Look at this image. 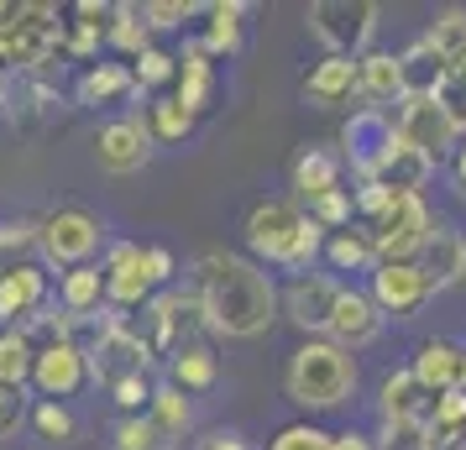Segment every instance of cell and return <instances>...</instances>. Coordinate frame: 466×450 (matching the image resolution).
I'll return each mask as SVG.
<instances>
[{
	"label": "cell",
	"mask_w": 466,
	"mask_h": 450,
	"mask_svg": "<svg viewBox=\"0 0 466 450\" xmlns=\"http://www.w3.org/2000/svg\"><path fill=\"white\" fill-rule=\"evenodd\" d=\"M319 257L330 262L336 273H372L378 267V252H372V236L367 231H336V236H325V252Z\"/></svg>",
	"instance_id": "cell-33"
},
{
	"label": "cell",
	"mask_w": 466,
	"mask_h": 450,
	"mask_svg": "<svg viewBox=\"0 0 466 450\" xmlns=\"http://www.w3.org/2000/svg\"><path fill=\"white\" fill-rule=\"evenodd\" d=\"M32 362H37V345L26 341L22 325L0 330V387H5V393H26V383H32Z\"/></svg>",
	"instance_id": "cell-32"
},
{
	"label": "cell",
	"mask_w": 466,
	"mask_h": 450,
	"mask_svg": "<svg viewBox=\"0 0 466 450\" xmlns=\"http://www.w3.org/2000/svg\"><path fill=\"white\" fill-rule=\"evenodd\" d=\"M89 383V356L85 345L74 341H53L37 351V362H32V393L37 398H47V404H64V398H74L79 387Z\"/></svg>",
	"instance_id": "cell-14"
},
{
	"label": "cell",
	"mask_w": 466,
	"mask_h": 450,
	"mask_svg": "<svg viewBox=\"0 0 466 450\" xmlns=\"http://www.w3.org/2000/svg\"><path fill=\"white\" fill-rule=\"evenodd\" d=\"M461 246H466L461 231H451V225H441V220H435V231H430V241H424V252H420V267H424V278L435 283V294L466 278Z\"/></svg>",
	"instance_id": "cell-25"
},
{
	"label": "cell",
	"mask_w": 466,
	"mask_h": 450,
	"mask_svg": "<svg viewBox=\"0 0 466 450\" xmlns=\"http://www.w3.org/2000/svg\"><path fill=\"white\" fill-rule=\"evenodd\" d=\"M382 315H378V304L367 299L361 288H340V299H336V315H330V330H325V341L340 345V351H367V345H378L382 341Z\"/></svg>",
	"instance_id": "cell-16"
},
{
	"label": "cell",
	"mask_w": 466,
	"mask_h": 450,
	"mask_svg": "<svg viewBox=\"0 0 466 450\" xmlns=\"http://www.w3.org/2000/svg\"><path fill=\"white\" fill-rule=\"evenodd\" d=\"M189 288L199 299V309H205V325L215 335H226V341H257L278 320L273 278L252 257H241V252H226V246L199 252L194 273H189Z\"/></svg>",
	"instance_id": "cell-1"
},
{
	"label": "cell",
	"mask_w": 466,
	"mask_h": 450,
	"mask_svg": "<svg viewBox=\"0 0 466 450\" xmlns=\"http://www.w3.org/2000/svg\"><path fill=\"white\" fill-rule=\"evenodd\" d=\"M241 236H247V252H252L257 267H283L294 278H304L319 262V252H325V231L309 220V210H299L294 199H262V205H252Z\"/></svg>",
	"instance_id": "cell-2"
},
{
	"label": "cell",
	"mask_w": 466,
	"mask_h": 450,
	"mask_svg": "<svg viewBox=\"0 0 466 450\" xmlns=\"http://www.w3.org/2000/svg\"><path fill=\"white\" fill-rule=\"evenodd\" d=\"M430 429V450H461L466 445V425H424Z\"/></svg>",
	"instance_id": "cell-52"
},
{
	"label": "cell",
	"mask_w": 466,
	"mask_h": 450,
	"mask_svg": "<svg viewBox=\"0 0 466 450\" xmlns=\"http://www.w3.org/2000/svg\"><path fill=\"white\" fill-rule=\"evenodd\" d=\"M110 450H168V440L147 414H121L110 429Z\"/></svg>",
	"instance_id": "cell-38"
},
{
	"label": "cell",
	"mask_w": 466,
	"mask_h": 450,
	"mask_svg": "<svg viewBox=\"0 0 466 450\" xmlns=\"http://www.w3.org/2000/svg\"><path fill=\"white\" fill-rule=\"evenodd\" d=\"M283 393H289L299 408H309V414L340 408L357 393V356L340 351V345H330L325 335L294 345V356L283 366Z\"/></svg>",
	"instance_id": "cell-3"
},
{
	"label": "cell",
	"mask_w": 466,
	"mask_h": 450,
	"mask_svg": "<svg viewBox=\"0 0 466 450\" xmlns=\"http://www.w3.org/2000/svg\"><path fill=\"white\" fill-rule=\"evenodd\" d=\"M199 450H252V440H247L241 429H210V435L199 440Z\"/></svg>",
	"instance_id": "cell-53"
},
{
	"label": "cell",
	"mask_w": 466,
	"mask_h": 450,
	"mask_svg": "<svg viewBox=\"0 0 466 450\" xmlns=\"http://www.w3.org/2000/svg\"><path fill=\"white\" fill-rule=\"evenodd\" d=\"M152 372H131V377H121V383L110 387V398H116V408L121 414H147V404H152Z\"/></svg>",
	"instance_id": "cell-44"
},
{
	"label": "cell",
	"mask_w": 466,
	"mask_h": 450,
	"mask_svg": "<svg viewBox=\"0 0 466 450\" xmlns=\"http://www.w3.org/2000/svg\"><path fill=\"white\" fill-rule=\"evenodd\" d=\"M430 173H435V163H424L420 152H409L403 142H393L367 184H378V189H388V194H420L424 184H430Z\"/></svg>",
	"instance_id": "cell-28"
},
{
	"label": "cell",
	"mask_w": 466,
	"mask_h": 450,
	"mask_svg": "<svg viewBox=\"0 0 466 450\" xmlns=\"http://www.w3.org/2000/svg\"><path fill=\"white\" fill-rule=\"evenodd\" d=\"M131 79H137V89L142 95H157V89H168L173 79H178V53H168V47L152 43L137 64H131Z\"/></svg>",
	"instance_id": "cell-37"
},
{
	"label": "cell",
	"mask_w": 466,
	"mask_h": 450,
	"mask_svg": "<svg viewBox=\"0 0 466 450\" xmlns=\"http://www.w3.org/2000/svg\"><path fill=\"white\" fill-rule=\"evenodd\" d=\"M26 414H32V408H26V393H5V398H0V440H11V435L26 425Z\"/></svg>",
	"instance_id": "cell-51"
},
{
	"label": "cell",
	"mask_w": 466,
	"mask_h": 450,
	"mask_svg": "<svg viewBox=\"0 0 466 450\" xmlns=\"http://www.w3.org/2000/svg\"><path fill=\"white\" fill-rule=\"evenodd\" d=\"M304 22H309V37L325 47V58H361L378 32V5L372 0H315Z\"/></svg>",
	"instance_id": "cell-6"
},
{
	"label": "cell",
	"mask_w": 466,
	"mask_h": 450,
	"mask_svg": "<svg viewBox=\"0 0 466 450\" xmlns=\"http://www.w3.org/2000/svg\"><path fill=\"white\" fill-rule=\"evenodd\" d=\"M85 356H89V383H100L106 393L121 383V377H131V372H152V356H147V345H142V335L131 330V320L110 325Z\"/></svg>",
	"instance_id": "cell-11"
},
{
	"label": "cell",
	"mask_w": 466,
	"mask_h": 450,
	"mask_svg": "<svg viewBox=\"0 0 466 450\" xmlns=\"http://www.w3.org/2000/svg\"><path fill=\"white\" fill-rule=\"evenodd\" d=\"M194 16H205V5H194V0H147V5H142V22H147L152 32H178V26L194 22Z\"/></svg>",
	"instance_id": "cell-39"
},
{
	"label": "cell",
	"mask_w": 466,
	"mask_h": 450,
	"mask_svg": "<svg viewBox=\"0 0 466 450\" xmlns=\"http://www.w3.org/2000/svg\"><path fill=\"white\" fill-rule=\"evenodd\" d=\"M393 142H399L393 110H361V105L351 110V121L340 126V147H346V163H351V173H357V184L372 178V168L388 157Z\"/></svg>",
	"instance_id": "cell-12"
},
{
	"label": "cell",
	"mask_w": 466,
	"mask_h": 450,
	"mask_svg": "<svg viewBox=\"0 0 466 450\" xmlns=\"http://www.w3.org/2000/svg\"><path fill=\"white\" fill-rule=\"evenodd\" d=\"M330 450H378V445H372V435H361V429H340V435H330Z\"/></svg>",
	"instance_id": "cell-54"
},
{
	"label": "cell",
	"mask_w": 466,
	"mask_h": 450,
	"mask_svg": "<svg viewBox=\"0 0 466 450\" xmlns=\"http://www.w3.org/2000/svg\"><path fill=\"white\" fill-rule=\"evenodd\" d=\"M367 299L378 304L382 320H414L435 299V283L424 278L420 262H378L367 273Z\"/></svg>",
	"instance_id": "cell-8"
},
{
	"label": "cell",
	"mask_w": 466,
	"mask_h": 450,
	"mask_svg": "<svg viewBox=\"0 0 466 450\" xmlns=\"http://www.w3.org/2000/svg\"><path fill=\"white\" fill-rule=\"evenodd\" d=\"M430 231H435V215L424 205V194H393V205L378 220H367L378 262H420Z\"/></svg>",
	"instance_id": "cell-7"
},
{
	"label": "cell",
	"mask_w": 466,
	"mask_h": 450,
	"mask_svg": "<svg viewBox=\"0 0 466 450\" xmlns=\"http://www.w3.org/2000/svg\"><path fill=\"white\" fill-rule=\"evenodd\" d=\"M163 366H168V383L178 387V393H210L215 377H220V362H215V351L205 341L178 345Z\"/></svg>",
	"instance_id": "cell-29"
},
{
	"label": "cell",
	"mask_w": 466,
	"mask_h": 450,
	"mask_svg": "<svg viewBox=\"0 0 466 450\" xmlns=\"http://www.w3.org/2000/svg\"><path fill=\"white\" fill-rule=\"evenodd\" d=\"M372 445L378 450H430V429L420 419H393V425H378Z\"/></svg>",
	"instance_id": "cell-41"
},
{
	"label": "cell",
	"mask_w": 466,
	"mask_h": 450,
	"mask_svg": "<svg viewBox=\"0 0 466 450\" xmlns=\"http://www.w3.org/2000/svg\"><path fill=\"white\" fill-rule=\"evenodd\" d=\"M424 425H466V393L461 387L441 393V398L430 404V419H424Z\"/></svg>",
	"instance_id": "cell-49"
},
{
	"label": "cell",
	"mask_w": 466,
	"mask_h": 450,
	"mask_svg": "<svg viewBox=\"0 0 466 450\" xmlns=\"http://www.w3.org/2000/svg\"><path fill=\"white\" fill-rule=\"evenodd\" d=\"M11 89H16V85H11V74H5V68H0V115H5V110H11Z\"/></svg>",
	"instance_id": "cell-56"
},
{
	"label": "cell",
	"mask_w": 466,
	"mask_h": 450,
	"mask_svg": "<svg viewBox=\"0 0 466 450\" xmlns=\"http://www.w3.org/2000/svg\"><path fill=\"white\" fill-rule=\"evenodd\" d=\"M445 74L451 68L441 64V53L424 43V37H414V43L399 53V79H403V100L409 95H435V89L445 85Z\"/></svg>",
	"instance_id": "cell-30"
},
{
	"label": "cell",
	"mask_w": 466,
	"mask_h": 450,
	"mask_svg": "<svg viewBox=\"0 0 466 450\" xmlns=\"http://www.w3.org/2000/svg\"><path fill=\"white\" fill-rule=\"evenodd\" d=\"M393 131H399V142L409 152H420L424 163H445L456 152V142H461L456 126L445 121V110L435 105V95H409V100H399Z\"/></svg>",
	"instance_id": "cell-9"
},
{
	"label": "cell",
	"mask_w": 466,
	"mask_h": 450,
	"mask_svg": "<svg viewBox=\"0 0 466 450\" xmlns=\"http://www.w3.org/2000/svg\"><path fill=\"white\" fill-rule=\"evenodd\" d=\"M268 450H330V429L319 425H283L268 440Z\"/></svg>",
	"instance_id": "cell-45"
},
{
	"label": "cell",
	"mask_w": 466,
	"mask_h": 450,
	"mask_svg": "<svg viewBox=\"0 0 466 450\" xmlns=\"http://www.w3.org/2000/svg\"><path fill=\"white\" fill-rule=\"evenodd\" d=\"M451 189L466 199V142H456V152H451Z\"/></svg>",
	"instance_id": "cell-55"
},
{
	"label": "cell",
	"mask_w": 466,
	"mask_h": 450,
	"mask_svg": "<svg viewBox=\"0 0 466 450\" xmlns=\"http://www.w3.org/2000/svg\"><path fill=\"white\" fill-rule=\"evenodd\" d=\"M351 215H357V205H351V189H336V194H325V199H315V205H309V220H315L325 236L346 231V225H351Z\"/></svg>",
	"instance_id": "cell-40"
},
{
	"label": "cell",
	"mask_w": 466,
	"mask_h": 450,
	"mask_svg": "<svg viewBox=\"0 0 466 450\" xmlns=\"http://www.w3.org/2000/svg\"><path fill=\"white\" fill-rule=\"evenodd\" d=\"M252 5H241V0H210L205 5V32H199V47L210 53V58H236L241 47H247V16Z\"/></svg>",
	"instance_id": "cell-23"
},
{
	"label": "cell",
	"mask_w": 466,
	"mask_h": 450,
	"mask_svg": "<svg viewBox=\"0 0 466 450\" xmlns=\"http://www.w3.org/2000/svg\"><path fill=\"white\" fill-rule=\"evenodd\" d=\"M346 283L330 278V273H304V278H294L283 294H278V304H283V315L315 341V335H325L330 330V315H336V299Z\"/></svg>",
	"instance_id": "cell-13"
},
{
	"label": "cell",
	"mask_w": 466,
	"mask_h": 450,
	"mask_svg": "<svg viewBox=\"0 0 466 450\" xmlns=\"http://www.w3.org/2000/svg\"><path fill=\"white\" fill-rule=\"evenodd\" d=\"M304 100L319 110H340L357 100V58H319L304 74Z\"/></svg>",
	"instance_id": "cell-22"
},
{
	"label": "cell",
	"mask_w": 466,
	"mask_h": 450,
	"mask_svg": "<svg viewBox=\"0 0 466 450\" xmlns=\"http://www.w3.org/2000/svg\"><path fill=\"white\" fill-rule=\"evenodd\" d=\"M430 393H424L420 383H414V372L409 366H399V372H388L378 383V419L382 425H393V419H430Z\"/></svg>",
	"instance_id": "cell-24"
},
{
	"label": "cell",
	"mask_w": 466,
	"mask_h": 450,
	"mask_svg": "<svg viewBox=\"0 0 466 450\" xmlns=\"http://www.w3.org/2000/svg\"><path fill=\"white\" fill-rule=\"evenodd\" d=\"M142 257H147V278L157 283V288H173V278H178V262H173L168 246H142Z\"/></svg>",
	"instance_id": "cell-50"
},
{
	"label": "cell",
	"mask_w": 466,
	"mask_h": 450,
	"mask_svg": "<svg viewBox=\"0 0 466 450\" xmlns=\"http://www.w3.org/2000/svg\"><path fill=\"white\" fill-rule=\"evenodd\" d=\"M409 372H414V383H420L430 398L451 393L456 377H461V341H451V335H430V341H420L414 345Z\"/></svg>",
	"instance_id": "cell-19"
},
{
	"label": "cell",
	"mask_w": 466,
	"mask_h": 450,
	"mask_svg": "<svg viewBox=\"0 0 466 450\" xmlns=\"http://www.w3.org/2000/svg\"><path fill=\"white\" fill-rule=\"evenodd\" d=\"M456 387L466 393V341H461V377H456Z\"/></svg>",
	"instance_id": "cell-57"
},
{
	"label": "cell",
	"mask_w": 466,
	"mask_h": 450,
	"mask_svg": "<svg viewBox=\"0 0 466 450\" xmlns=\"http://www.w3.org/2000/svg\"><path fill=\"white\" fill-rule=\"evenodd\" d=\"M47 304V273L37 262H5L0 267V330L26 325Z\"/></svg>",
	"instance_id": "cell-17"
},
{
	"label": "cell",
	"mask_w": 466,
	"mask_h": 450,
	"mask_svg": "<svg viewBox=\"0 0 466 450\" xmlns=\"http://www.w3.org/2000/svg\"><path fill=\"white\" fill-rule=\"evenodd\" d=\"M152 152H157V142H152V131L142 115H116V121H106V126L95 131V163L106 173L147 168Z\"/></svg>",
	"instance_id": "cell-15"
},
{
	"label": "cell",
	"mask_w": 466,
	"mask_h": 450,
	"mask_svg": "<svg viewBox=\"0 0 466 450\" xmlns=\"http://www.w3.org/2000/svg\"><path fill=\"white\" fill-rule=\"evenodd\" d=\"M131 330L142 335L152 362H168L178 345L199 341L210 325H205V309H199V299H194V288L184 283V288H157V294L147 299V309H142V320L131 325Z\"/></svg>",
	"instance_id": "cell-4"
},
{
	"label": "cell",
	"mask_w": 466,
	"mask_h": 450,
	"mask_svg": "<svg viewBox=\"0 0 466 450\" xmlns=\"http://www.w3.org/2000/svg\"><path fill=\"white\" fill-rule=\"evenodd\" d=\"M58 309H64L68 320H89V315L106 309V273H100V262L58 273Z\"/></svg>",
	"instance_id": "cell-26"
},
{
	"label": "cell",
	"mask_w": 466,
	"mask_h": 450,
	"mask_svg": "<svg viewBox=\"0 0 466 450\" xmlns=\"http://www.w3.org/2000/svg\"><path fill=\"white\" fill-rule=\"evenodd\" d=\"M106 47H116V53H121V58H131V64L147 53V47H152V26L142 22V5H127V0L116 5L110 32H106Z\"/></svg>",
	"instance_id": "cell-35"
},
{
	"label": "cell",
	"mask_w": 466,
	"mask_h": 450,
	"mask_svg": "<svg viewBox=\"0 0 466 450\" xmlns=\"http://www.w3.org/2000/svg\"><path fill=\"white\" fill-rule=\"evenodd\" d=\"M116 100H137V105H147V95L137 89L131 79V64H89L79 74V85H74V105H116Z\"/></svg>",
	"instance_id": "cell-20"
},
{
	"label": "cell",
	"mask_w": 466,
	"mask_h": 450,
	"mask_svg": "<svg viewBox=\"0 0 466 450\" xmlns=\"http://www.w3.org/2000/svg\"><path fill=\"white\" fill-rule=\"evenodd\" d=\"M100 246H106V220L95 210H85V205H58V210H47L37 220V252L58 273L89 267Z\"/></svg>",
	"instance_id": "cell-5"
},
{
	"label": "cell",
	"mask_w": 466,
	"mask_h": 450,
	"mask_svg": "<svg viewBox=\"0 0 466 450\" xmlns=\"http://www.w3.org/2000/svg\"><path fill=\"white\" fill-rule=\"evenodd\" d=\"M100 47H106V32H89V26H64V47L68 58H79V64H100Z\"/></svg>",
	"instance_id": "cell-47"
},
{
	"label": "cell",
	"mask_w": 466,
	"mask_h": 450,
	"mask_svg": "<svg viewBox=\"0 0 466 450\" xmlns=\"http://www.w3.org/2000/svg\"><path fill=\"white\" fill-rule=\"evenodd\" d=\"M147 419L163 429V440H168V445H173V440H184V435L194 429V404H189V393H178V387L163 377V383L152 387Z\"/></svg>",
	"instance_id": "cell-31"
},
{
	"label": "cell",
	"mask_w": 466,
	"mask_h": 450,
	"mask_svg": "<svg viewBox=\"0 0 466 450\" xmlns=\"http://www.w3.org/2000/svg\"><path fill=\"white\" fill-rule=\"evenodd\" d=\"M357 100L361 110H388L403 100V79H399V53H361L357 58Z\"/></svg>",
	"instance_id": "cell-21"
},
{
	"label": "cell",
	"mask_w": 466,
	"mask_h": 450,
	"mask_svg": "<svg viewBox=\"0 0 466 450\" xmlns=\"http://www.w3.org/2000/svg\"><path fill=\"white\" fill-rule=\"evenodd\" d=\"M461 267H466V246H461Z\"/></svg>",
	"instance_id": "cell-58"
},
{
	"label": "cell",
	"mask_w": 466,
	"mask_h": 450,
	"mask_svg": "<svg viewBox=\"0 0 466 450\" xmlns=\"http://www.w3.org/2000/svg\"><path fill=\"white\" fill-rule=\"evenodd\" d=\"M215 85H220V74H215V58L199 47V37H189L184 43V53H178V79H173V100L189 110L194 121L210 110L215 100Z\"/></svg>",
	"instance_id": "cell-18"
},
{
	"label": "cell",
	"mask_w": 466,
	"mask_h": 450,
	"mask_svg": "<svg viewBox=\"0 0 466 450\" xmlns=\"http://www.w3.org/2000/svg\"><path fill=\"white\" fill-rule=\"evenodd\" d=\"M106 304L110 309H147V299L157 294V283L147 278V257L137 241H110L106 246Z\"/></svg>",
	"instance_id": "cell-10"
},
{
	"label": "cell",
	"mask_w": 466,
	"mask_h": 450,
	"mask_svg": "<svg viewBox=\"0 0 466 450\" xmlns=\"http://www.w3.org/2000/svg\"><path fill=\"white\" fill-rule=\"evenodd\" d=\"M340 168H346V163H340L336 152L309 147V152H299V157H294L289 184H294V194L304 199V205H315V199H325V194L340 189Z\"/></svg>",
	"instance_id": "cell-27"
},
{
	"label": "cell",
	"mask_w": 466,
	"mask_h": 450,
	"mask_svg": "<svg viewBox=\"0 0 466 450\" xmlns=\"http://www.w3.org/2000/svg\"><path fill=\"white\" fill-rule=\"evenodd\" d=\"M147 131H152V142H189V131H194V115L173 95H157V100H147Z\"/></svg>",
	"instance_id": "cell-36"
},
{
	"label": "cell",
	"mask_w": 466,
	"mask_h": 450,
	"mask_svg": "<svg viewBox=\"0 0 466 450\" xmlns=\"http://www.w3.org/2000/svg\"><path fill=\"white\" fill-rule=\"evenodd\" d=\"M16 252H37V220H0V267Z\"/></svg>",
	"instance_id": "cell-46"
},
{
	"label": "cell",
	"mask_w": 466,
	"mask_h": 450,
	"mask_svg": "<svg viewBox=\"0 0 466 450\" xmlns=\"http://www.w3.org/2000/svg\"><path fill=\"white\" fill-rule=\"evenodd\" d=\"M0 398H5V387H0Z\"/></svg>",
	"instance_id": "cell-59"
},
{
	"label": "cell",
	"mask_w": 466,
	"mask_h": 450,
	"mask_svg": "<svg viewBox=\"0 0 466 450\" xmlns=\"http://www.w3.org/2000/svg\"><path fill=\"white\" fill-rule=\"evenodd\" d=\"M68 26H89V32H110V16H116V5L110 0H74L68 5Z\"/></svg>",
	"instance_id": "cell-48"
},
{
	"label": "cell",
	"mask_w": 466,
	"mask_h": 450,
	"mask_svg": "<svg viewBox=\"0 0 466 450\" xmlns=\"http://www.w3.org/2000/svg\"><path fill=\"white\" fill-rule=\"evenodd\" d=\"M26 419H32V429H37L43 440H74V414H68V404H47V398H37Z\"/></svg>",
	"instance_id": "cell-42"
},
{
	"label": "cell",
	"mask_w": 466,
	"mask_h": 450,
	"mask_svg": "<svg viewBox=\"0 0 466 450\" xmlns=\"http://www.w3.org/2000/svg\"><path fill=\"white\" fill-rule=\"evenodd\" d=\"M435 105L445 110V121L461 136L466 131V68H451V74H445V85L435 89Z\"/></svg>",
	"instance_id": "cell-43"
},
{
	"label": "cell",
	"mask_w": 466,
	"mask_h": 450,
	"mask_svg": "<svg viewBox=\"0 0 466 450\" xmlns=\"http://www.w3.org/2000/svg\"><path fill=\"white\" fill-rule=\"evenodd\" d=\"M424 43L441 53L445 68H466V11H461V5L441 11L435 22L424 26Z\"/></svg>",
	"instance_id": "cell-34"
}]
</instances>
